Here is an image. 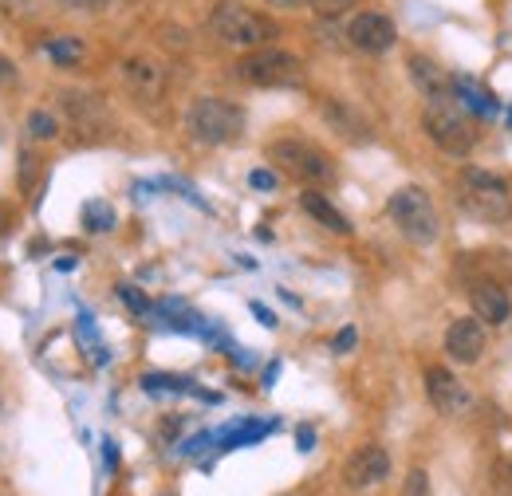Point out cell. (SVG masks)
<instances>
[{
    "instance_id": "1",
    "label": "cell",
    "mask_w": 512,
    "mask_h": 496,
    "mask_svg": "<svg viewBox=\"0 0 512 496\" xmlns=\"http://www.w3.org/2000/svg\"><path fill=\"white\" fill-rule=\"evenodd\" d=\"M457 205L465 213H473L477 221L485 225H505L512 221V193L509 182L489 174V170H477V166H465L461 178H457Z\"/></svg>"
},
{
    "instance_id": "2",
    "label": "cell",
    "mask_w": 512,
    "mask_h": 496,
    "mask_svg": "<svg viewBox=\"0 0 512 496\" xmlns=\"http://www.w3.org/2000/svg\"><path fill=\"white\" fill-rule=\"evenodd\" d=\"M209 32L229 48L256 52V48H268V40L276 36V24L264 12H253V8H245L237 0H221L209 12Z\"/></svg>"
},
{
    "instance_id": "3",
    "label": "cell",
    "mask_w": 512,
    "mask_h": 496,
    "mask_svg": "<svg viewBox=\"0 0 512 496\" xmlns=\"http://www.w3.org/2000/svg\"><path fill=\"white\" fill-rule=\"evenodd\" d=\"M186 130H190L193 142L201 146H225L233 138H241L245 130V111L221 95H201L193 99L190 111H186Z\"/></svg>"
},
{
    "instance_id": "4",
    "label": "cell",
    "mask_w": 512,
    "mask_h": 496,
    "mask_svg": "<svg viewBox=\"0 0 512 496\" xmlns=\"http://www.w3.org/2000/svg\"><path fill=\"white\" fill-rule=\"evenodd\" d=\"M386 213L398 225V233L406 241H414V245H434L442 237V217H438V209H434V201H430L426 189L418 186L394 189L390 201H386Z\"/></svg>"
},
{
    "instance_id": "5",
    "label": "cell",
    "mask_w": 512,
    "mask_h": 496,
    "mask_svg": "<svg viewBox=\"0 0 512 496\" xmlns=\"http://www.w3.org/2000/svg\"><path fill=\"white\" fill-rule=\"evenodd\" d=\"M422 130L430 134V142H438L453 158H465V154L473 150V142H477V130L465 119V111L453 103V95L430 99V107H426V115H422Z\"/></svg>"
},
{
    "instance_id": "6",
    "label": "cell",
    "mask_w": 512,
    "mask_h": 496,
    "mask_svg": "<svg viewBox=\"0 0 512 496\" xmlns=\"http://www.w3.org/2000/svg\"><path fill=\"white\" fill-rule=\"evenodd\" d=\"M268 162H276L284 174H292L296 182H308V186H323L335 178V162L323 154L320 146L304 142V138H280L268 146Z\"/></svg>"
},
{
    "instance_id": "7",
    "label": "cell",
    "mask_w": 512,
    "mask_h": 496,
    "mask_svg": "<svg viewBox=\"0 0 512 496\" xmlns=\"http://www.w3.org/2000/svg\"><path fill=\"white\" fill-rule=\"evenodd\" d=\"M237 75L253 87H296L304 83V60L280 48H256L237 60Z\"/></svg>"
},
{
    "instance_id": "8",
    "label": "cell",
    "mask_w": 512,
    "mask_h": 496,
    "mask_svg": "<svg viewBox=\"0 0 512 496\" xmlns=\"http://www.w3.org/2000/svg\"><path fill=\"white\" fill-rule=\"evenodd\" d=\"M386 477H390V453L383 445H359L343 465V485L355 489V493L383 485Z\"/></svg>"
},
{
    "instance_id": "9",
    "label": "cell",
    "mask_w": 512,
    "mask_h": 496,
    "mask_svg": "<svg viewBox=\"0 0 512 496\" xmlns=\"http://www.w3.org/2000/svg\"><path fill=\"white\" fill-rule=\"evenodd\" d=\"M347 40L351 48L367 52V56H379V52H390L398 32H394V20L383 16V12H359L351 24H347Z\"/></svg>"
},
{
    "instance_id": "10",
    "label": "cell",
    "mask_w": 512,
    "mask_h": 496,
    "mask_svg": "<svg viewBox=\"0 0 512 496\" xmlns=\"http://www.w3.org/2000/svg\"><path fill=\"white\" fill-rule=\"evenodd\" d=\"M469 304H473V315L485 323V327H505L512 315V296L493 280V276H477L469 284Z\"/></svg>"
},
{
    "instance_id": "11",
    "label": "cell",
    "mask_w": 512,
    "mask_h": 496,
    "mask_svg": "<svg viewBox=\"0 0 512 496\" xmlns=\"http://www.w3.org/2000/svg\"><path fill=\"white\" fill-rule=\"evenodd\" d=\"M422 378H426V398H430V406L438 414L453 418V414H461L469 406V390H465V382L453 371H446V367H426Z\"/></svg>"
},
{
    "instance_id": "12",
    "label": "cell",
    "mask_w": 512,
    "mask_h": 496,
    "mask_svg": "<svg viewBox=\"0 0 512 496\" xmlns=\"http://www.w3.org/2000/svg\"><path fill=\"white\" fill-rule=\"evenodd\" d=\"M446 355L461 367L481 363V355H485V323L481 319H453L446 327Z\"/></svg>"
},
{
    "instance_id": "13",
    "label": "cell",
    "mask_w": 512,
    "mask_h": 496,
    "mask_svg": "<svg viewBox=\"0 0 512 496\" xmlns=\"http://www.w3.org/2000/svg\"><path fill=\"white\" fill-rule=\"evenodd\" d=\"M320 115H323V123L331 126L339 138H347V142H371V123H367L351 103H343V99H323Z\"/></svg>"
},
{
    "instance_id": "14",
    "label": "cell",
    "mask_w": 512,
    "mask_h": 496,
    "mask_svg": "<svg viewBox=\"0 0 512 496\" xmlns=\"http://www.w3.org/2000/svg\"><path fill=\"white\" fill-rule=\"evenodd\" d=\"M123 79H127V87L138 99H158L162 87H166V71L154 60H146V56H130L123 63Z\"/></svg>"
},
{
    "instance_id": "15",
    "label": "cell",
    "mask_w": 512,
    "mask_h": 496,
    "mask_svg": "<svg viewBox=\"0 0 512 496\" xmlns=\"http://www.w3.org/2000/svg\"><path fill=\"white\" fill-rule=\"evenodd\" d=\"M406 63H410V79L418 83V91L426 99H446V95H453V79L430 56H410Z\"/></svg>"
},
{
    "instance_id": "16",
    "label": "cell",
    "mask_w": 512,
    "mask_h": 496,
    "mask_svg": "<svg viewBox=\"0 0 512 496\" xmlns=\"http://www.w3.org/2000/svg\"><path fill=\"white\" fill-rule=\"evenodd\" d=\"M300 205H304V213L308 217H316L323 229H331V233H339V237H351V221L323 197V193H304L300 197Z\"/></svg>"
},
{
    "instance_id": "17",
    "label": "cell",
    "mask_w": 512,
    "mask_h": 496,
    "mask_svg": "<svg viewBox=\"0 0 512 496\" xmlns=\"http://www.w3.org/2000/svg\"><path fill=\"white\" fill-rule=\"evenodd\" d=\"M64 107L79 126H91L103 119V107H99L91 95H64Z\"/></svg>"
},
{
    "instance_id": "18",
    "label": "cell",
    "mask_w": 512,
    "mask_h": 496,
    "mask_svg": "<svg viewBox=\"0 0 512 496\" xmlns=\"http://www.w3.org/2000/svg\"><path fill=\"white\" fill-rule=\"evenodd\" d=\"M44 52H48L56 63H64V67L83 60V44H79L75 36H56V40H48V48H44Z\"/></svg>"
},
{
    "instance_id": "19",
    "label": "cell",
    "mask_w": 512,
    "mask_h": 496,
    "mask_svg": "<svg viewBox=\"0 0 512 496\" xmlns=\"http://www.w3.org/2000/svg\"><path fill=\"white\" fill-rule=\"evenodd\" d=\"M28 134H32L36 142H52V138L60 134V123H56L52 111H32V115H28Z\"/></svg>"
},
{
    "instance_id": "20",
    "label": "cell",
    "mask_w": 512,
    "mask_h": 496,
    "mask_svg": "<svg viewBox=\"0 0 512 496\" xmlns=\"http://www.w3.org/2000/svg\"><path fill=\"white\" fill-rule=\"evenodd\" d=\"M83 221H87V229H91V233H103V229H111V225H115V209H111V205H103V201H91V205L83 209Z\"/></svg>"
},
{
    "instance_id": "21",
    "label": "cell",
    "mask_w": 512,
    "mask_h": 496,
    "mask_svg": "<svg viewBox=\"0 0 512 496\" xmlns=\"http://www.w3.org/2000/svg\"><path fill=\"white\" fill-rule=\"evenodd\" d=\"M398 496H434V489H430V473H426V469H410Z\"/></svg>"
},
{
    "instance_id": "22",
    "label": "cell",
    "mask_w": 512,
    "mask_h": 496,
    "mask_svg": "<svg viewBox=\"0 0 512 496\" xmlns=\"http://www.w3.org/2000/svg\"><path fill=\"white\" fill-rule=\"evenodd\" d=\"M355 0H308V8H316L320 16H339V12H347Z\"/></svg>"
},
{
    "instance_id": "23",
    "label": "cell",
    "mask_w": 512,
    "mask_h": 496,
    "mask_svg": "<svg viewBox=\"0 0 512 496\" xmlns=\"http://www.w3.org/2000/svg\"><path fill=\"white\" fill-rule=\"evenodd\" d=\"M351 347H355V327H343V331H339V339H335V351H339V355H347Z\"/></svg>"
},
{
    "instance_id": "24",
    "label": "cell",
    "mask_w": 512,
    "mask_h": 496,
    "mask_svg": "<svg viewBox=\"0 0 512 496\" xmlns=\"http://www.w3.org/2000/svg\"><path fill=\"white\" fill-rule=\"evenodd\" d=\"M56 4H64V8H107L111 0H56Z\"/></svg>"
},
{
    "instance_id": "25",
    "label": "cell",
    "mask_w": 512,
    "mask_h": 496,
    "mask_svg": "<svg viewBox=\"0 0 512 496\" xmlns=\"http://www.w3.org/2000/svg\"><path fill=\"white\" fill-rule=\"evenodd\" d=\"M249 182H253L256 189H272V186H276V174H268V170H256Z\"/></svg>"
},
{
    "instance_id": "26",
    "label": "cell",
    "mask_w": 512,
    "mask_h": 496,
    "mask_svg": "<svg viewBox=\"0 0 512 496\" xmlns=\"http://www.w3.org/2000/svg\"><path fill=\"white\" fill-rule=\"evenodd\" d=\"M119 292H123V300H127L134 311H146V300H142V296H134V288H130V284H123Z\"/></svg>"
},
{
    "instance_id": "27",
    "label": "cell",
    "mask_w": 512,
    "mask_h": 496,
    "mask_svg": "<svg viewBox=\"0 0 512 496\" xmlns=\"http://www.w3.org/2000/svg\"><path fill=\"white\" fill-rule=\"evenodd\" d=\"M12 75H16V67H12V60H4V56H0V83H8Z\"/></svg>"
},
{
    "instance_id": "28",
    "label": "cell",
    "mask_w": 512,
    "mask_h": 496,
    "mask_svg": "<svg viewBox=\"0 0 512 496\" xmlns=\"http://www.w3.org/2000/svg\"><path fill=\"white\" fill-rule=\"evenodd\" d=\"M264 4H272V8H304L308 0H264Z\"/></svg>"
},
{
    "instance_id": "29",
    "label": "cell",
    "mask_w": 512,
    "mask_h": 496,
    "mask_svg": "<svg viewBox=\"0 0 512 496\" xmlns=\"http://www.w3.org/2000/svg\"><path fill=\"white\" fill-rule=\"evenodd\" d=\"M8 217H12V213H8V205H0V233L8 229Z\"/></svg>"
}]
</instances>
